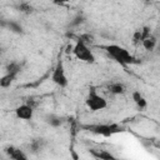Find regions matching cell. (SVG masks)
Listing matches in <instances>:
<instances>
[{
    "label": "cell",
    "instance_id": "cell-1",
    "mask_svg": "<svg viewBox=\"0 0 160 160\" xmlns=\"http://www.w3.org/2000/svg\"><path fill=\"white\" fill-rule=\"evenodd\" d=\"M105 51L108 52V55L114 59L116 62H119L120 65H130V64H135L136 59L122 46L116 45V44H111V45H105L104 46Z\"/></svg>",
    "mask_w": 160,
    "mask_h": 160
},
{
    "label": "cell",
    "instance_id": "cell-2",
    "mask_svg": "<svg viewBox=\"0 0 160 160\" xmlns=\"http://www.w3.org/2000/svg\"><path fill=\"white\" fill-rule=\"evenodd\" d=\"M82 129H86L96 135H101L105 138L112 136L114 134L118 132H122L124 128L116 122H111V124H95V125H81Z\"/></svg>",
    "mask_w": 160,
    "mask_h": 160
},
{
    "label": "cell",
    "instance_id": "cell-3",
    "mask_svg": "<svg viewBox=\"0 0 160 160\" xmlns=\"http://www.w3.org/2000/svg\"><path fill=\"white\" fill-rule=\"evenodd\" d=\"M75 58L82 62L86 64H94L95 62V55L91 51V49L88 46V44H85L81 39H78L75 45L72 46V51H71Z\"/></svg>",
    "mask_w": 160,
    "mask_h": 160
},
{
    "label": "cell",
    "instance_id": "cell-4",
    "mask_svg": "<svg viewBox=\"0 0 160 160\" xmlns=\"http://www.w3.org/2000/svg\"><path fill=\"white\" fill-rule=\"evenodd\" d=\"M85 104L90 111H100L108 106L106 99L104 96L99 95L94 86L89 88V92H88V96L85 99Z\"/></svg>",
    "mask_w": 160,
    "mask_h": 160
},
{
    "label": "cell",
    "instance_id": "cell-5",
    "mask_svg": "<svg viewBox=\"0 0 160 160\" xmlns=\"http://www.w3.org/2000/svg\"><path fill=\"white\" fill-rule=\"evenodd\" d=\"M51 80L54 84H56L60 88H65L68 86V78H66V74H65V68H64V62L62 60L59 58L54 70H52V74H51Z\"/></svg>",
    "mask_w": 160,
    "mask_h": 160
},
{
    "label": "cell",
    "instance_id": "cell-6",
    "mask_svg": "<svg viewBox=\"0 0 160 160\" xmlns=\"http://www.w3.org/2000/svg\"><path fill=\"white\" fill-rule=\"evenodd\" d=\"M15 115L20 120H31L34 116V108H31L29 104H21L15 109Z\"/></svg>",
    "mask_w": 160,
    "mask_h": 160
},
{
    "label": "cell",
    "instance_id": "cell-7",
    "mask_svg": "<svg viewBox=\"0 0 160 160\" xmlns=\"http://www.w3.org/2000/svg\"><path fill=\"white\" fill-rule=\"evenodd\" d=\"M4 152L6 154L8 158H10L12 160H26L28 159V155L22 150H20L16 146H12V145L4 148Z\"/></svg>",
    "mask_w": 160,
    "mask_h": 160
},
{
    "label": "cell",
    "instance_id": "cell-8",
    "mask_svg": "<svg viewBox=\"0 0 160 160\" xmlns=\"http://www.w3.org/2000/svg\"><path fill=\"white\" fill-rule=\"evenodd\" d=\"M89 152L92 158L100 159V160H115L116 159L115 155H112L111 152L106 150H101V149H89Z\"/></svg>",
    "mask_w": 160,
    "mask_h": 160
},
{
    "label": "cell",
    "instance_id": "cell-9",
    "mask_svg": "<svg viewBox=\"0 0 160 160\" xmlns=\"http://www.w3.org/2000/svg\"><path fill=\"white\" fill-rule=\"evenodd\" d=\"M108 90L111 94H114V95H122V94H125L126 88H125V85L122 82L114 81V82H111V84L108 85Z\"/></svg>",
    "mask_w": 160,
    "mask_h": 160
},
{
    "label": "cell",
    "instance_id": "cell-10",
    "mask_svg": "<svg viewBox=\"0 0 160 160\" xmlns=\"http://www.w3.org/2000/svg\"><path fill=\"white\" fill-rule=\"evenodd\" d=\"M131 96H132V100H134L135 105L140 110H142V109H145L148 106V101H146V99L142 96V94L140 91H132V95Z\"/></svg>",
    "mask_w": 160,
    "mask_h": 160
},
{
    "label": "cell",
    "instance_id": "cell-11",
    "mask_svg": "<svg viewBox=\"0 0 160 160\" xmlns=\"http://www.w3.org/2000/svg\"><path fill=\"white\" fill-rule=\"evenodd\" d=\"M156 44H158V39H156V36H154V35H150L149 38H146V39H144V40L141 41L142 48H144L145 50H148V51H152V50L155 49Z\"/></svg>",
    "mask_w": 160,
    "mask_h": 160
},
{
    "label": "cell",
    "instance_id": "cell-12",
    "mask_svg": "<svg viewBox=\"0 0 160 160\" xmlns=\"http://www.w3.org/2000/svg\"><path fill=\"white\" fill-rule=\"evenodd\" d=\"M16 76H18V75H15V74L6 72L4 76L0 78V86H1V88H9V86L15 81Z\"/></svg>",
    "mask_w": 160,
    "mask_h": 160
},
{
    "label": "cell",
    "instance_id": "cell-13",
    "mask_svg": "<svg viewBox=\"0 0 160 160\" xmlns=\"http://www.w3.org/2000/svg\"><path fill=\"white\" fill-rule=\"evenodd\" d=\"M46 119H48L46 121H48L51 126H54V128H59V126H61L62 122H64V118H61V116H59V115H54V114L49 115Z\"/></svg>",
    "mask_w": 160,
    "mask_h": 160
},
{
    "label": "cell",
    "instance_id": "cell-14",
    "mask_svg": "<svg viewBox=\"0 0 160 160\" xmlns=\"http://www.w3.org/2000/svg\"><path fill=\"white\" fill-rule=\"evenodd\" d=\"M5 70H6V72H10V74H15V75H18V74L20 72V70H21V66H20V64H19V62H16V61H11V62H9V64L6 65Z\"/></svg>",
    "mask_w": 160,
    "mask_h": 160
},
{
    "label": "cell",
    "instance_id": "cell-15",
    "mask_svg": "<svg viewBox=\"0 0 160 160\" xmlns=\"http://www.w3.org/2000/svg\"><path fill=\"white\" fill-rule=\"evenodd\" d=\"M18 9H19V11L25 12V14H30V12L34 11V8H32L29 2H21V4L18 6Z\"/></svg>",
    "mask_w": 160,
    "mask_h": 160
},
{
    "label": "cell",
    "instance_id": "cell-16",
    "mask_svg": "<svg viewBox=\"0 0 160 160\" xmlns=\"http://www.w3.org/2000/svg\"><path fill=\"white\" fill-rule=\"evenodd\" d=\"M42 145H44V140H42V139H36V140H34V141L31 142L30 148H31L34 151H39V150L42 148Z\"/></svg>",
    "mask_w": 160,
    "mask_h": 160
},
{
    "label": "cell",
    "instance_id": "cell-17",
    "mask_svg": "<svg viewBox=\"0 0 160 160\" xmlns=\"http://www.w3.org/2000/svg\"><path fill=\"white\" fill-rule=\"evenodd\" d=\"M6 26H9L10 30H12V31H15V32H22V28H21L19 24H16V22H12V21L6 22Z\"/></svg>",
    "mask_w": 160,
    "mask_h": 160
},
{
    "label": "cell",
    "instance_id": "cell-18",
    "mask_svg": "<svg viewBox=\"0 0 160 160\" xmlns=\"http://www.w3.org/2000/svg\"><path fill=\"white\" fill-rule=\"evenodd\" d=\"M132 42H134V45H139L141 42V31H140V29L134 32V35H132Z\"/></svg>",
    "mask_w": 160,
    "mask_h": 160
},
{
    "label": "cell",
    "instance_id": "cell-19",
    "mask_svg": "<svg viewBox=\"0 0 160 160\" xmlns=\"http://www.w3.org/2000/svg\"><path fill=\"white\" fill-rule=\"evenodd\" d=\"M79 39H81L85 44H91V42L94 41V36L90 35V34H82V35H80Z\"/></svg>",
    "mask_w": 160,
    "mask_h": 160
},
{
    "label": "cell",
    "instance_id": "cell-20",
    "mask_svg": "<svg viewBox=\"0 0 160 160\" xmlns=\"http://www.w3.org/2000/svg\"><path fill=\"white\" fill-rule=\"evenodd\" d=\"M81 22H82V18H81V16H78V18L75 19V21L71 22V25H78V24H81Z\"/></svg>",
    "mask_w": 160,
    "mask_h": 160
},
{
    "label": "cell",
    "instance_id": "cell-21",
    "mask_svg": "<svg viewBox=\"0 0 160 160\" xmlns=\"http://www.w3.org/2000/svg\"><path fill=\"white\" fill-rule=\"evenodd\" d=\"M69 0H54V4H58V5H64L66 4Z\"/></svg>",
    "mask_w": 160,
    "mask_h": 160
},
{
    "label": "cell",
    "instance_id": "cell-22",
    "mask_svg": "<svg viewBox=\"0 0 160 160\" xmlns=\"http://www.w3.org/2000/svg\"><path fill=\"white\" fill-rule=\"evenodd\" d=\"M71 51H72V45H70V44H69V45L66 46V52L69 54V52H71Z\"/></svg>",
    "mask_w": 160,
    "mask_h": 160
},
{
    "label": "cell",
    "instance_id": "cell-23",
    "mask_svg": "<svg viewBox=\"0 0 160 160\" xmlns=\"http://www.w3.org/2000/svg\"><path fill=\"white\" fill-rule=\"evenodd\" d=\"M0 54H1V46H0Z\"/></svg>",
    "mask_w": 160,
    "mask_h": 160
},
{
    "label": "cell",
    "instance_id": "cell-24",
    "mask_svg": "<svg viewBox=\"0 0 160 160\" xmlns=\"http://www.w3.org/2000/svg\"><path fill=\"white\" fill-rule=\"evenodd\" d=\"M146 1H150V0H146Z\"/></svg>",
    "mask_w": 160,
    "mask_h": 160
}]
</instances>
